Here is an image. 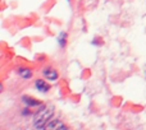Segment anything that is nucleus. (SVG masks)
<instances>
[{"instance_id":"obj_1","label":"nucleus","mask_w":146,"mask_h":130,"mask_svg":"<svg viewBox=\"0 0 146 130\" xmlns=\"http://www.w3.org/2000/svg\"><path fill=\"white\" fill-rule=\"evenodd\" d=\"M54 114V107L50 105L42 106L33 116V124L37 129H45V125L50 121L51 116Z\"/></svg>"},{"instance_id":"obj_2","label":"nucleus","mask_w":146,"mask_h":130,"mask_svg":"<svg viewBox=\"0 0 146 130\" xmlns=\"http://www.w3.org/2000/svg\"><path fill=\"white\" fill-rule=\"evenodd\" d=\"M45 129H49V130H56V129H67V126L62 123L60 120L58 119H54V120H50L48 124L45 125Z\"/></svg>"},{"instance_id":"obj_3","label":"nucleus","mask_w":146,"mask_h":130,"mask_svg":"<svg viewBox=\"0 0 146 130\" xmlns=\"http://www.w3.org/2000/svg\"><path fill=\"white\" fill-rule=\"evenodd\" d=\"M44 77L49 80H56L58 79V73L53 69V68H46L44 70Z\"/></svg>"},{"instance_id":"obj_4","label":"nucleus","mask_w":146,"mask_h":130,"mask_svg":"<svg viewBox=\"0 0 146 130\" xmlns=\"http://www.w3.org/2000/svg\"><path fill=\"white\" fill-rule=\"evenodd\" d=\"M36 88H37L38 91H42V92H48V91L50 89V85L46 84L42 79H38L37 82H36Z\"/></svg>"},{"instance_id":"obj_5","label":"nucleus","mask_w":146,"mask_h":130,"mask_svg":"<svg viewBox=\"0 0 146 130\" xmlns=\"http://www.w3.org/2000/svg\"><path fill=\"white\" fill-rule=\"evenodd\" d=\"M19 74H21V77L25 78V79H30V78L32 77V72H31V69H28V68H21Z\"/></svg>"},{"instance_id":"obj_6","label":"nucleus","mask_w":146,"mask_h":130,"mask_svg":"<svg viewBox=\"0 0 146 130\" xmlns=\"http://www.w3.org/2000/svg\"><path fill=\"white\" fill-rule=\"evenodd\" d=\"M23 102H25L26 105L31 106V107H33V106H40L41 105L40 101H36L35 98H30V97H23Z\"/></svg>"},{"instance_id":"obj_7","label":"nucleus","mask_w":146,"mask_h":130,"mask_svg":"<svg viewBox=\"0 0 146 130\" xmlns=\"http://www.w3.org/2000/svg\"><path fill=\"white\" fill-rule=\"evenodd\" d=\"M66 38H67V33L66 32L60 33V36H59V42H60L62 46H66Z\"/></svg>"}]
</instances>
